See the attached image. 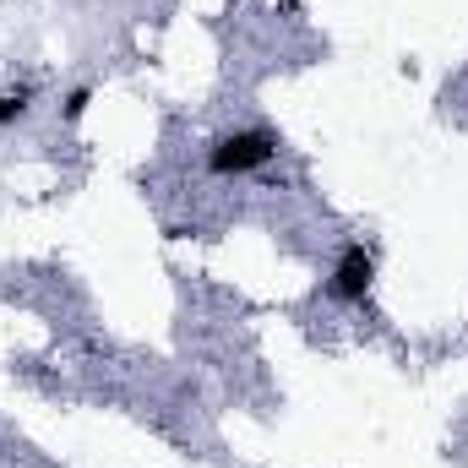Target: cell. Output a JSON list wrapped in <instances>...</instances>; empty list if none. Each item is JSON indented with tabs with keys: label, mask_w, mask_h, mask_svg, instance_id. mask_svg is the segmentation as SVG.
I'll return each mask as SVG.
<instances>
[{
	"label": "cell",
	"mask_w": 468,
	"mask_h": 468,
	"mask_svg": "<svg viewBox=\"0 0 468 468\" xmlns=\"http://www.w3.org/2000/svg\"><path fill=\"white\" fill-rule=\"evenodd\" d=\"M272 158H278V136L261 131V125L224 131V136H213V147H207V169H213V175H250V169H261V164H272Z\"/></svg>",
	"instance_id": "1"
},
{
	"label": "cell",
	"mask_w": 468,
	"mask_h": 468,
	"mask_svg": "<svg viewBox=\"0 0 468 468\" xmlns=\"http://www.w3.org/2000/svg\"><path fill=\"white\" fill-rule=\"evenodd\" d=\"M370 283H376V256H370L365 245H349V250L338 256L333 278H327V294H333L338 305H359V300L370 294Z\"/></svg>",
	"instance_id": "2"
},
{
	"label": "cell",
	"mask_w": 468,
	"mask_h": 468,
	"mask_svg": "<svg viewBox=\"0 0 468 468\" xmlns=\"http://www.w3.org/2000/svg\"><path fill=\"white\" fill-rule=\"evenodd\" d=\"M27 88H16V93H0V125H11V120H22L27 115Z\"/></svg>",
	"instance_id": "3"
}]
</instances>
